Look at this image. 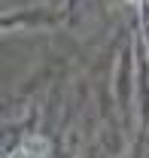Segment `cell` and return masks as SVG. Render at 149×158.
Returning <instances> with one entry per match:
<instances>
[{
  "label": "cell",
  "instance_id": "cell-1",
  "mask_svg": "<svg viewBox=\"0 0 149 158\" xmlns=\"http://www.w3.org/2000/svg\"><path fill=\"white\" fill-rule=\"evenodd\" d=\"M21 158H49V146H46V140H31V143H24Z\"/></svg>",
  "mask_w": 149,
  "mask_h": 158
}]
</instances>
